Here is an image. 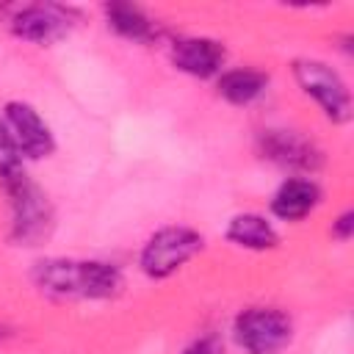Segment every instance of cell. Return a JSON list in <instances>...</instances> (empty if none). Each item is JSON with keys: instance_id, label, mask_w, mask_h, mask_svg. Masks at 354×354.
<instances>
[{"instance_id": "cell-1", "label": "cell", "mask_w": 354, "mask_h": 354, "mask_svg": "<svg viewBox=\"0 0 354 354\" xmlns=\"http://www.w3.org/2000/svg\"><path fill=\"white\" fill-rule=\"evenodd\" d=\"M36 285L61 299H111L122 290V271L100 260H47L36 266Z\"/></svg>"}, {"instance_id": "cell-2", "label": "cell", "mask_w": 354, "mask_h": 354, "mask_svg": "<svg viewBox=\"0 0 354 354\" xmlns=\"http://www.w3.org/2000/svg\"><path fill=\"white\" fill-rule=\"evenodd\" d=\"M0 180L6 185L11 210H14V224H11L14 241L22 246L41 243L53 230V207H50L47 196L41 194V188L36 183L28 180V174L22 169L8 177H0Z\"/></svg>"}, {"instance_id": "cell-3", "label": "cell", "mask_w": 354, "mask_h": 354, "mask_svg": "<svg viewBox=\"0 0 354 354\" xmlns=\"http://www.w3.org/2000/svg\"><path fill=\"white\" fill-rule=\"evenodd\" d=\"M205 246L202 235L191 227H163L141 249V271L152 279L171 277Z\"/></svg>"}, {"instance_id": "cell-4", "label": "cell", "mask_w": 354, "mask_h": 354, "mask_svg": "<svg viewBox=\"0 0 354 354\" xmlns=\"http://www.w3.org/2000/svg\"><path fill=\"white\" fill-rule=\"evenodd\" d=\"M293 324L277 307H249L235 318V340L249 354H277L290 343Z\"/></svg>"}, {"instance_id": "cell-5", "label": "cell", "mask_w": 354, "mask_h": 354, "mask_svg": "<svg viewBox=\"0 0 354 354\" xmlns=\"http://www.w3.org/2000/svg\"><path fill=\"white\" fill-rule=\"evenodd\" d=\"M293 75H296V83L301 86V91L310 94L332 122H346L351 116L348 88H346L343 77L329 64L301 58L293 64Z\"/></svg>"}, {"instance_id": "cell-6", "label": "cell", "mask_w": 354, "mask_h": 354, "mask_svg": "<svg viewBox=\"0 0 354 354\" xmlns=\"http://www.w3.org/2000/svg\"><path fill=\"white\" fill-rule=\"evenodd\" d=\"M72 28V11L55 3H36L25 6L11 17L14 36L33 41V44H50L69 33Z\"/></svg>"}, {"instance_id": "cell-7", "label": "cell", "mask_w": 354, "mask_h": 354, "mask_svg": "<svg viewBox=\"0 0 354 354\" xmlns=\"http://www.w3.org/2000/svg\"><path fill=\"white\" fill-rule=\"evenodd\" d=\"M6 119H8L11 136H14V141H17L22 155L39 160V158H47L55 149L53 133L44 124V119L36 113L33 105H28V102H8L6 105Z\"/></svg>"}, {"instance_id": "cell-8", "label": "cell", "mask_w": 354, "mask_h": 354, "mask_svg": "<svg viewBox=\"0 0 354 354\" xmlns=\"http://www.w3.org/2000/svg\"><path fill=\"white\" fill-rule=\"evenodd\" d=\"M227 61V50L221 47V41L207 39V36H188V39H177L171 44V64L194 77H213L221 72Z\"/></svg>"}, {"instance_id": "cell-9", "label": "cell", "mask_w": 354, "mask_h": 354, "mask_svg": "<svg viewBox=\"0 0 354 354\" xmlns=\"http://www.w3.org/2000/svg\"><path fill=\"white\" fill-rule=\"evenodd\" d=\"M260 149L268 160L288 166V169H301V171H315L321 166V149L307 141L299 133L290 130H268L260 138Z\"/></svg>"}, {"instance_id": "cell-10", "label": "cell", "mask_w": 354, "mask_h": 354, "mask_svg": "<svg viewBox=\"0 0 354 354\" xmlns=\"http://www.w3.org/2000/svg\"><path fill=\"white\" fill-rule=\"evenodd\" d=\"M318 202H321V188L313 180L293 177V180H285L279 185V191L271 199V210L282 221H299L310 210H315Z\"/></svg>"}, {"instance_id": "cell-11", "label": "cell", "mask_w": 354, "mask_h": 354, "mask_svg": "<svg viewBox=\"0 0 354 354\" xmlns=\"http://www.w3.org/2000/svg\"><path fill=\"white\" fill-rule=\"evenodd\" d=\"M227 238L235 243V246H243V249H254V252H263V249H274L279 235L277 230L271 227V221H266L263 216L257 213H241L230 221L227 227Z\"/></svg>"}, {"instance_id": "cell-12", "label": "cell", "mask_w": 354, "mask_h": 354, "mask_svg": "<svg viewBox=\"0 0 354 354\" xmlns=\"http://www.w3.org/2000/svg\"><path fill=\"white\" fill-rule=\"evenodd\" d=\"M105 19L119 36H124L130 41H152V39H158V25L138 6L111 3V6H105Z\"/></svg>"}, {"instance_id": "cell-13", "label": "cell", "mask_w": 354, "mask_h": 354, "mask_svg": "<svg viewBox=\"0 0 354 354\" xmlns=\"http://www.w3.org/2000/svg\"><path fill=\"white\" fill-rule=\"evenodd\" d=\"M268 83V75L260 69H230L218 77V94L235 105H249L263 94Z\"/></svg>"}, {"instance_id": "cell-14", "label": "cell", "mask_w": 354, "mask_h": 354, "mask_svg": "<svg viewBox=\"0 0 354 354\" xmlns=\"http://www.w3.org/2000/svg\"><path fill=\"white\" fill-rule=\"evenodd\" d=\"M19 169H22V152L14 141V136L8 133V127L0 122V177H8Z\"/></svg>"}, {"instance_id": "cell-15", "label": "cell", "mask_w": 354, "mask_h": 354, "mask_svg": "<svg viewBox=\"0 0 354 354\" xmlns=\"http://www.w3.org/2000/svg\"><path fill=\"white\" fill-rule=\"evenodd\" d=\"M185 354H224V346H221L218 337L207 335V337H199L196 343H191V346L185 348Z\"/></svg>"}, {"instance_id": "cell-16", "label": "cell", "mask_w": 354, "mask_h": 354, "mask_svg": "<svg viewBox=\"0 0 354 354\" xmlns=\"http://www.w3.org/2000/svg\"><path fill=\"white\" fill-rule=\"evenodd\" d=\"M351 232H354V213H351V210H346V213L332 224V235H335L337 241H348V238H351Z\"/></svg>"}]
</instances>
